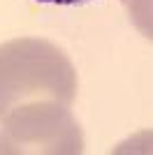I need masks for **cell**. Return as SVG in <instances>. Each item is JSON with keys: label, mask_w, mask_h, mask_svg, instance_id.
I'll list each match as a JSON object with an SVG mask.
<instances>
[{"label": "cell", "mask_w": 153, "mask_h": 155, "mask_svg": "<svg viewBox=\"0 0 153 155\" xmlns=\"http://www.w3.org/2000/svg\"><path fill=\"white\" fill-rule=\"evenodd\" d=\"M76 70L67 53L49 39L16 37L0 44V118L32 100L72 107Z\"/></svg>", "instance_id": "1"}, {"label": "cell", "mask_w": 153, "mask_h": 155, "mask_svg": "<svg viewBox=\"0 0 153 155\" xmlns=\"http://www.w3.org/2000/svg\"><path fill=\"white\" fill-rule=\"evenodd\" d=\"M79 155L83 134L70 107L32 100L0 118V155Z\"/></svg>", "instance_id": "2"}, {"label": "cell", "mask_w": 153, "mask_h": 155, "mask_svg": "<svg viewBox=\"0 0 153 155\" xmlns=\"http://www.w3.org/2000/svg\"><path fill=\"white\" fill-rule=\"evenodd\" d=\"M132 26L153 42V0H123Z\"/></svg>", "instance_id": "3"}, {"label": "cell", "mask_w": 153, "mask_h": 155, "mask_svg": "<svg viewBox=\"0 0 153 155\" xmlns=\"http://www.w3.org/2000/svg\"><path fill=\"white\" fill-rule=\"evenodd\" d=\"M37 2H46V5H81V2H90V0H37Z\"/></svg>", "instance_id": "4"}]
</instances>
